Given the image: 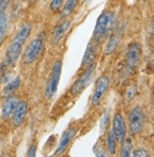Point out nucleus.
Masks as SVG:
<instances>
[{
	"mask_svg": "<svg viewBox=\"0 0 154 157\" xmlns=\"http://www.w3.org/2000/svg\"><path fill=\"white\" fill-rule=\"evenodd\" d=\"M116 16L112 12H103L98 17L95 25V36L101 38L115 26Z\"/></svg>",
	"mask_w": 154,
	"mask_h": 157,
	"instance_id": "obj_1",
	"label": "nucleus"
},
{
	"mask_svg": "<svg viewBox=\"0 0 154 157\" xmlns=\"http://www.w3.org/2000/svg\"><path fill=\"white\" fill-rule=\"evenodd\" d=\"M62 73V62L60 60L56 61L54 63L51 73L48 78L47 85H46V96L48 98H51L54 94L56 93L59 81Z\"/></svg>",
	"mask_w": 154,
	"mask_h": 157,
	"instance_id": "obj_2",
	"label": "nucleus"
},
{
	"mask_svg": "<svg viewBox=\"0 0 154 157\" xmlns=\"http://www.w3.org/2000/svg\"><path fill=\"white\" fill-rule=\"evenodd\" d=\"M142 48L137 43H131L128 46L127 54V68L129 73H134L140 63Z\"/></svg>",
	"mask_w": 154,
	"mask_h": 157,
	"instance_id": "obj_3",
	"label": "nucleus"
},
{
	"mask_svg": "<svg viewBox=\"0 0 154 157\" xmlns=\"http://www.w3.org/2000/svg\"><path fill=\"white\" fill-rule=\"evenodd\" d=\"M145 114L141 107H135L131 110L128 115V121L130 130L134 134H139L145 127Z\"/></svg>",
	"mask_w": 154,
	"mask_h": 157,
	"instance_id": "obj_4",
	"label": "nucleus"
},
{
	"mask_svg": "<svg viewBox=\"0 0 154 157\" xmlns=\"http://www.w3.org/2000/svg\"><path fill=\"white\" fill-rule=\"evenodd\" d=\"M87 71L77 80L71 87V94L72 96H78L79 94H81L84 89L86 88V86L87 85V83L90 82V81L91 80V78L93 76V73L95 71L96 68V64H91L90 67H87Z\"/></svg>",
	"mask_w": 154,
	"mask_h": 157,
	"instance_id": "obj_5",
	"label": "nucleus"
},
{
	"mask_svg": "<svg viewBox=\"0 0 154 157\" xmlns=\"http://www.w3.org/2000/svg\"><path fill=\"white\" fill-rule=\"evenodd\" d=\"M109 86V80L107 76H101L98 78V80L95 83V90L91 98L92 105L96 106L101 101L102 98H104L105 94L107 93V89Z\"/></svg>",
	"mask_w": 154,
	"mask_h": 157,
	"instance_id": "obj_6",
	"label": "nucleus"
},
{
	"mask_svg": "<svg viewBox=\"0 0 154 157\" xmlns=\"http://www.w3.org/2000/svg\"><path fill=\"white\" fill-rule=\"evenodd\" d=\"M43 50V41L39 38L31 41V43L28 46L25 53H24V61L26 63H31L40 56Z\"/></svg>",
	"mask_w": 154,
	"mask_h": 157,
	"instance_id": "obj_7",
	"label": "nucleus"
},
{
	"mask_svg": "<svg viewBox=\"0 0 154 157\" xmlns=\"http://www.w3.org/2000/svg\"><path fill=\"white\" fill-rule=\"evenodd\" d=\"M112 132L116 137V140L119 143H124L126 139V133H127V128H126V122L125 118L122 116V114L117 113L112 121Z\"/></svg>",
	"mask_w": 154,
	"mask_h": 157,
	"instance_id": "obj_8",
	"label": "nucleus"
},
{
	"mask_svg": "<svg viewBox=\"0 0 154 157\" xmlns=\"http://www.w3.org/2000/svg\"><path fill=\"white\" fill-rule=\"evenodd\" d=\"M22 44L13 41L10 43V44L8 47L6 53H5V61L7 65L9 66H14L15 63H17L19 57H20V54L22 51Z\"/></svg>",
	"mask_w": 154,
	"mask_h": 157,
	"instance_id": "obj_9",
	"label": "nucleus"
},
{
	"mask_svg": "<svg viewBox=\"0 0 154 157\" xmlns=\"http://www.w3.org/2000/svg\"><path fill=\"white\" fill-rule=\"evenodd\" d=\"M76 133H77V128H75V127H70L69 129L66 130V132L63 133V136L60 139L58 148L56 149L55 152H54V155L63 154L66 151V150L68 149L71 141L73 140L74 136H76Z\"/></svg>",
	"mask_w": 154,
	"mask_h": 157,
	"instance_id": "obj_10",
	"label": "nucleus"
},
{
	"mask_svg": "<svg viewBox=\"0 0 154 157\" xmlns=\"http://www.w3.org/2000/svg\"><path fill=\"white\" fill-rule=\"evenodd\" d=\"M28 114V104L26 101H20L18 102L14 114H13V118H14V124L16 127H19L23 124V122L26 119Z\"/></svg>",
	"mask_w": 154,
	"mask_h": 157,
	"instance_id": "obj_11",
	"label": "nucleus"
},
{
	"mask_svg": "<svg viewBox=\"0 0 154 157\" xmlns=\"http://www.w3.org/2000/svg\"><path fill=\"white\" fill-rule=\"evenodd\" d=\"M19 102V99L14 97V96H9L7 99L5 100V102L2 107V117L4 118H10L13 116L14 112Z\"/></svg>",
	"mask_w": 154,
	"mask_h": 157,
	"instance_id": "obj_12",
	"label": "nucleus"
},
{
	"mask_svg": "<svg viewBox=\"0 0 154 157\" xmlns=\"http://www.w3.org/2000/svg\"><path fill=\"white\" fill-rule=\"evenodd\" d=\"M95 57H96V47L92 44H90L84 54L83 61H82V68H87L91 64H93Z\"/></svg>",
	"mask_w": 154,
	"mask_h": 157,
	"instance_id": "obj_13",
	"label": "nucleus"
},
{
	"mask_svg": "<svg viewBox=\"0 0 154 157\" xmlns=\"http://www.w3.org/2000/svg\"><path fill=\"white\" fill-rule=\"evenodd\" d=\"M121 39H122V31L121 30L115 31L107 44L106 48H105V53L107 55L112 54L116 50V48H118L119 44L121 42Z\"/></svg>",
	"mask_w": 154,
	"mask_h": 157,
	"instance_id": "obj_14",
	"label": "nucleus"
},
{
	"mask_svg": "<svg viewBox=\"0 0 154 157\" xmlns=\"http://www.w3.org/2000/svg\"><path fill=\"white\" fill-rule=\"evenodd\" d=\"M70 26H71V21L67 20V21H64L63 23H61L59 26L56 27L55 30H54V33H53V42L54 43L58 44L63 39L65 34L69 30Z\"/></svg>",
	"mask_w": 154,
	"mask_h": 157,
	"instance_id": "obj_15",
	"label": "nucleus"
},
{
	"mask_svg": "<svg viewBox=\"0 0 154 157\" xmlns=\"http://www.w3.org/2000/svg\"><path fill=\"white\" fill-rule=\"evenodd\" d=\"M31 31V25L30 24H26L24 26H22L21 29H19V31L16 33V35L14 37V39L13 41L17 42L19 44H21L22 46L24 44V43L26 42V40L28 39L29 35L30 34Z\"/></svg>",
	"mask_w": 154,
	"mask_h": 157,
	"instance_id": "obj_16",
	"label": "nucleus"
},
{
	"mask_svg": "<svg viewBox=\"0 0 154 157\" xmlns=\"http://www.w3.org/2000/svg\"><path fill=\"white\" fill-rule=\"evenodd\" d=\"M9 30V18L6 14L0 15V44L6 38Z\"/></svg>",
	"mask_w": 154,
	"mask_h": 157,
	"instance_id": "obj_17",
	"label": "nucleus"
},
{
	"mask_svg": "<svg viewBox=\"0 0 154 157\" xmlns=\"http://www.w3.org/2000/svg\"><path fill=\"white\" fill-rule=\"evenodd\" d=\"M116 137L112 130H109L107 134V147L109 153L114 154L116 151Z\"/></svg>",
	"mask_w": 154,
	"mask_h": 157,
	"instance_id": "obj_18",
	"label": "nucleus"
},
{
	"mask_svg": "<svg viewBox=\"0 0 154 157\" xmlns=\"http://www.w3.org/2000/svg\"><path fill=\"white\" fill-rule=\"evenodd\" d=\"M77 3H78V0H67L62 10V17H68L69 15H71L75 10Z\"/></svg>",
	"mask_w": 154,
	"mask_h": 157,
	"instance_id": "obj_19",
	"label": "nucleus"
},
{
	"mask_svg": "<svg viewBox=\"0 0 154 157\" xmlns=\"http://www.w3.org/2000/svg\"><path fill=\"white\" fill-rule=\"evenodd\" d=\"M20 83H21L20 78H19V77L14 78V80H12V82H9L8 85L6 86V88H5V94H6L8 97L10 96L15 90H17V88L19 87Z\"/></svg>",
	"mask_w": 154,
	"mask_h": 157,
	"instance_id": "obj_20",
	"label": "nucleus"
},
{
	"mask_svg": "<svg viewBox=\"0 0 154 157\" xmlns=\"http://www.w3.org/2000/svg\"><path fill=\"white\" fill-rule=\"evenodd\" d=\"M137 95V87L136 85H131L128 88L125 96V100L126 102H130Z\"/></svg>",
	"mask_w": 154,
	"mask_h": 157,
	"instance_id": "obj_21",
	"label": "nucleus"
},
{
	"mask_svg": "<svg viewBox=\"0 0 154 157\" xmlns=\"http://www.w3.org/2000/svg\"><path fill=\"white\" fill-rule=\"evenodd\" d=\"M125 144L123 147V151H122V155L125 157L130 156L131 154V149H132V143H131V140L129 138H128L127 140L125 139Z\"/></svg>",
	"mask_w": 154,
	"mask_h": 157,
	"instance_id": "obj_22",
	"label": "nucleus"
},
{
	"mask_svg": "<svg viewBox=\"0 0 154 157\" xmlns=\"http://www.w3.org/2000/svg\"><path fill=\"white\" fill-rule=\"evenodd\" d=\"M64 1L65 0H52V2L51 3V6H50L51 10L53 13L58 12V10L62 8Z\"/></svg>",
	"mask_w": 154,
	"mask_h": 157,
	"instance_id": "obj_23",
	"label": "nucleus"
},
{
	"mask_svg": "<svg viewBox=\"0 0 154 157\" xmlns=\"http://www.w3.org/2000/svg\"><path fill=\"white\" fill-rule=\"evenodd\" d=\"M133 156H136V157H146V156H148L149 153L148 151H146L145 149H138L136 151H133Z\"/></svg>",
	"mask_w": 154,
	"mask_h": 157,
	"instance_id": "obj_24",
	"label": "nucleus"
},
{
	"mask_svg": "<svg viewBox=\"0 0 154 157\" xmlns=\"http://www.w3.org/2000/svg\"><path fill=\"white\" fill-rule=\"evenodd\" d=\"M10 3V0H0V15L4 14L8 5Z\"/></svg>",
	"mask_w": 154,
	"mask_h": 157,
	"instance_id": "obj_25",
	"label": "nucleus"
},
{
	"mask_svg": "<svg viewBox=\"0 0 154 157\" xmlns=\"http://www.w3.org/2000/svg\"><path fill=\"white\" fill-rule=\"evenodd\" d=\"M35 154H36V145L32 144L30 147V150L28 151V155L30 157H34V156H35Z\"/></svg>",
	"mask_w": 154,
	"mask_h": 157,
	"instance_id": "obj_26",
	"label": "nucleus"
},
{
	"mask_svg": "<svg viewBox=\"0 0 154 157\" xmlns=\"http://www.w3.org/2000/svg\"><path fill=\"white\" fill-rule=\"evenodd\" d=\"M87 1H90V0H87Z\"/></svg>",
	"mask_w": 154,
	"mask_h": 157,
	"instance_id": "obj_27",
	"label": "nucleus"
}]
</instances>
